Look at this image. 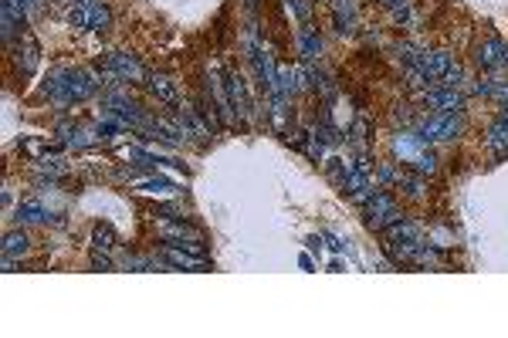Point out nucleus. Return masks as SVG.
I'll use <instances>...</instances> for the list:
<instances>
[{"label": "nucleus", "instance_id": "nucleus-4", "mask_svg": "<svg viewBox=\"0 0 508 338\" xmlns=\"http://www.w3.org/2000/svg\"><path fill=\"white\" fill-rule=\"evenodd\" d=\"M163 264H169V268L200 271V268H207V254H197V251H190V247L166 244V247H163Z\"/></svg>", "mask_w": 508, "mask_h": 338}, {"label": "nucleus", "instance_id": "nucleus-34", "mask_svg": "<svg viewBox=\"0 0 508 338\" xmlns=\"http://www.w3.org/2000/svg\"><path fill=\"white\" fill-rule=\"evenodd\" d=\"M92 268L95 271H112V261H109L105 254H95V257H92Z\"/></svg>", "mask_w": 508, "mask_h": 338}, {"label": "nucleus", "instance_id": "nucleus-29", "mask_svg": "<svg viewBox=\"0 0 508 338\" xmlns=\"http://www.w3.org/2000/svg\"><path fill=\"white\" fill-rule=\"evenodd\" d=\"M34 65H38V44L31 41V38H24V65H21V68L34 71Z\"/></svg>", "mask_w": 508, "mask_h": 338}, {"label": "nucleus", "instance_id": "nucleus-14", "mask_svg": "<svg viewBox=\"0 0 508 338\" xmlns=\"http://www.w3.org/2000/svg\"><path fill=\"white\" fill-rule=\"evenodd\" d=\"M298 55L305 58V61H315V58L322 55V38H319L312 28L298 31Z\"/></svg>", "mask_w": 508, "mask_h": 338}, {"label": "nucleus", "instance_id": "nucleus-22", "mask_svg": "<svg viewBox=\"0 0 508 338\" xmlns=\"http://www.w3.org/2000/svg\"><path fill=\"white\" fill-rule=\"evenodd\" d=\"M119 156H122V159H132V163H136V166H142V169H156V166H159V163H156V156L142 153V149H136V146L119 149Z\"/></svg>", "mask_w": 508, "mask_h": 338}, {"label": "nucleus", "instance_id": "nucleus-15", "mask_svg": "<svg viewBox=\"0 0 508 338\" xmlns=\"http://www.w3.org/2000/svg\"><path fill=\"white\" fill-rule=\"evenodd\" d=\"M48 220H51V217H48V210H44L38 200H28V203L17 207V224L34 227V224H48Z\"/></svg>", "mask_w": 508, "mask_h": 338}, {"label": "nucleus", "instance_id": "nucleus-31", "mask_svg": "<svg viewBox=\"0 0 508 338\" xmlns=\"http://www.w3.org/2000/svg\"><path fill=\"white\" fill-rule=\"evenodd\" d=\"M176 186L169 183V180H149V183H142V193H173Z\"/></svg>", "mask_w": 508, "mask_h": 338}, {"label": "nucleus", "instance_id": "nucleus-33", "mask_svg": "<svg viewBox=\"0 0 508 338\" xmlns=\"http://www.w3.org/2000/svg\"><path fill=\"white\" fill-rule=\"evenodd\" d=\"M21 146H24V153H31V156H41L44 153V142H38V139H24Z\"/></svg>", "mask_w": 508, "mask_h": 338}, {"label": "nucleus", "instance_id": "nucleus-35", "mask_svg": "<svg viewBox=\"0 0 508 338\" xmlns=\"http://www.w3.org/2000/svg\"><path fill=\"white\" fill-rule=\"evenodd\" d=\"M21 4H24L28 11H38V4H41V0H21Z\"/></svg>", "mask_w": 508, "mask_h": 338}, {"label": "nucleus", "instance_id": "nucleus-25", "mask_svg": "<svg viewBox=\"0 0 508 338\" xmlns=\"http://www.w3.org/2000/svg\"><path fill=\"white\" fill-rule=\"evenodd\" d=\"M92 244H95V251H112V247H115L112 230H109L105 224H99L95 230H92Z\"/></svg>", "mask_w": 508, "mask_h": 338}, {"label": "nucleus", "instance_id": "nucleus-36", "mask_svg": "<svg viewBox=\"0 0 508 338\" xmlns=\"http://www.w3.org/2000/svg\"><path fill=\"white\" fill-rule=\"evenodd\" d=\"M75 4H78V7H95L99 0H75Z\"/></svg>", "mask_w": 508, "mask_h": 338}, {"label": "nucleus", "instance_id": "nucleus-3", "mask_svg": "<svg viewBox=\"0 0 508 338\" xmlns=\"http://www.w3.org/2000/svg\"><path fill=\"white\" fill-rule=\"evenodd\" d=\"M423 105H427V109H434V112H461L465 95H461L457 88L440 84V88H427V92H423Z\"/></svg>", "mask_w": 508, "mask_h": 338}, {"label": "nucleus", "instance_id": "nucleus-13", "mask_svg": "<svg viewBox=\"0 0 508 338\" xmlns=\"http://www.w3.org/2000/svg\"><path fill=\"white\" fill-rule=\"evenodd\" d=\"M159 234H163L166 240H184V244H197L200 240L197 230H194V227H186L184 220H163Z\"/></svg>", "mask_w": 508, "mask_h": 338}, {"label": "nucleus", "instance_id": "nucleus-24", "mask_svg": "<svg viewBox=\"0 0 508 338\" xmlns=\"http://www.w3.org/2000/svg\"><path fill=\"white\" fill-rule=\"evenodd\" d=\"M102 28H109V7L95 4V7H88V31H102Z\"/></svg>", "mask_w": 508, "mask_h": 338}, {"label": "nucleus", "instance_id": "nucleus-21", "mask_svg": "<svg viewBox=\"0 0 508 338\" xmlns=\"http://www.w3.org/2000/svg\"><path fill=\"white\" fill-rule=\"evenodd\" d=\"M325 166H329V180H332V183H336L339 190H342V183H346V176L353 173L356 163H346V159H329Z\"/></svg>", "mask_w": 508, "mask_h": 338}, {"label": "nucleus", "instance_id": "nucleus-23", "mask_svg": "<svg viewBox=\"0 0 508 338\" xmlns=\"http://www.w3.org/2000/svg\"><path fill=\"white\" fill-rule=\"evenodd\" d=\"M312 136H315L319 142H325V146H336V142L342 139V136H339V129L332 126V122H325V119L315 129H312Z\"/></svg>", "mask_w": 508, "mask_h": 338}, {"label": "nucleus", "instance_id": "nucleus-19", "mask_svg": "<svg viewBox=\"0 0 508 338\" xmlns=\"http://www.w3.org/2000/svg\"><path fill=\"white\" fill-rule=\"evenodd\" d=\"M396 183H400V190H403L407 197H413V200L423 197V173H396Z\"/></svg>", "mask_w": 508, "mask_h": 338}, {"label": "nucleus", "instance_id": "nucleus-9", "mask_svg": "<svg viewBox=\"0 0 508 338\" xmlns=\"http://www.w3.org/2000/svg\"><path fill=\"white\" fill-rule=\"evenodd\" d=\"M224 88H227V102H231V109L238 115H248V109H251V99H248V88H244V78L240 75H227L224 78Z\"/></svg>", "mask_w": 508, "mask_h": 338}, {"label": "nucleus", "instance_id": "nucleus-28", "mask_svg": "<svg viewBox=\"0 0 508 338\" xmlns=\"http://www.w3.org/2000/svg\"><path fill=\"white\" fill-rule=\"evenodd\" d=\"M410 163H413V169H417V173H434V169H438V159H434L430 153H417Z\"/></svg>", "mask_w": 508, "mask_h": 338}, {"label": "nucleus", "instance_id": "nucleus-8", "mask_svg": "<svg viewBox=\"0 0 508 338\" xmlns=\"http://www.w3.org/2000/svg\"><path fill=\"white\" fill-rule=\"evenodd\" d=\"M481 68H508V44L505 41H485L475 51Z\"/></svg>", "mask_w": 508, "mask_h": 338}, {"label": "nucleus", "instance_id": "nucleus-11", "mask_svg": "<svg viewBox=\"0 0 508 338\" xmlns=\"http://www.w3.org/2000/svg\"><path fill=\"white\" fill-rule=\"evenodd\" d=\"M176 129L184 132V139H194V142H203V139H211V129L200 122L194 112H176Z\"/></svg>", "mask_w": 508, "mask_h": 338}, {"label": "nucleus", "instance_id": "nucleus-38", "mask_svg": "<svg viewBox=\"0 0 508 338\" xmlns=\"http://www.w3.org/2000/svg\"><path fill=\"white\" fill-rule=\"evenodd\" d=\"M248 4H254V0H248Z\"/></svg>", "mask_w": 508, "mask_h": 338}, {"label": "nucleus", "instance_id": "nucleus-17", "mask_svg": "<svg viewBox=\"0 0 508 338\" xmlns=\"http://www.w3.org/2000/svg\"><path fill=\"white\" fill-rule=\"evenodd\" d=\"M475 92L485 95V99H498L502 105H508V82H498V78H481L475 84Z\"/></svg>", "mask_w": 508, "mask_h": 338}, {"label": "nucleus", "instance_id": "nucleus-20", "mask_svg": "<svg viewBox=\"0 0 508 338\" xmlns=\"http://www.w3.org/2000/svg\"><path fill=\"white\" fill-rule=\"evenodd\" d=\"M28 234H21V230H11L7 237H4V257H24L28 254Z\"/></svg>", "mask_w": 508, "mask_h": 338}, {"label": "nucleus", "instance_id": "nucleus-10", "mask_svg": "<svg viewBox=\"0 0 508 338\" xmlns=\"http://www.w3.org/2000/svg\"><path fill=\"white\" fill-rule=\"evenodd\" d=\"M105 65L119 75V78H129V82H136V78H142V68L139 61L132 55H126V51H112V55L105 58Z\"/></svg>", "mask_w": 508, "mask_h": 338}, {"label": "nucleus", "instance_id": "nucleus-30", "mask_svg": "<svg viewBox=\"0 0 508 338\" xmlns=\"http://www.w3.org/2000/svg\"><path fill=\"white\" fill-rule=\"evenodd\" d=\"M386 7L396 21H410V0H386Z\"/></svg>", "mask_w": 508, "mask_h": 338}, {"label": "nucleus", "instance_id": "nucleus-12", "mask_svg": "<svg viewBox=\"0 0 508 338\" xmlns=\"http://www.w3.org/2000/svg\"><path fill=\"white\" fill-rule=\"evenodd\" d=\"M485 142H488V149H492L494 156H505L508 153V119H505V115H498L492 126H488V136H485Z\"/></svg>", "mask_w": 508, "mask_h": 338}, {"label": "nucleus", "instance_id": "nucleus-1", "mask_svg": "<svg viewBox=\"0 0 508 338\" xmlns=\"http://www.w3.org/2000/svg\"><path fill=\"white\" fill-rule=\"evenodd\" d=\"M465 129V119L461 112H434L420 129H417V139L427 146V142H448V139H457Z\"/></svg>", "mask_w": 508, "mask_h": 338}, {"label": "nucleus", "instance_id": "nucleus-26", "mask_svg": "<svg viewBox=\"0 0 508 338\" xmlns=\"http://www.w3.org/2000/svg\"><path fill=\"white\" fill-rule=\"evenodd\" d=\"M38 169H41L44 176H65V173H68V166H65L58 156H41V159H38Z\"/></svg>", "mask_w": 508, "mask_h": 338}, {"label": "nucleus", "instance_id": "nucleus-2", "mask_svg": "<svg viewBox=\"0 0 508 338\" xmlns=\"http://www.w3.org/2000/svg\"><path fill=\"white\" fill-rule=\"evenodd\" d=\"M363 220H366L369 230H390L393 224L403 220V213L396 210V203L390 193H373V197L363 203Z\"/></svg>", "mask_w": 508, "mask_h": 338}, {"label": "nucleus", "instance_id": "nucleus-27", "mask_svg": "<svg viewBox=\"0 0 508 338\" xmlns=\"http://www.w3.org/2000/svg\"><path fill=\"white\" fill-rule=\"evenodd\" d=\"M68 24L78 31H88V7H78V4H75L68 11Z\"/></svg>", "mask_w": 508, "mask_h": 338}, {"label": "nucleus", "instance_id": "nucleus-37", "mask_svg": "<svg viewBox=\"0 0 508 338\" xmlns=\"http://www.w3.org/2000/svg\"><path fill=\"white\" fill-rule=\"evenodd\" d=\"M502 115H505V119H508V105H502Z\"/></svg>", "mask_w": 508, "mask_h": 338}, {"label": "nucleus", "instance_id": "nucleus-5", "mask_svg": "<svg viewBox=\"0 0 508 338\" xmlns=\"http://www.w3.org/2000/svg\"><path fill=\"white\" fill-rule=\"evenodd\" d=\"M65 75V84H68V92H71V102H85V99H92L95 95V75L92 71H85V68H68V71H61Z\"/></svg>", "mask_w": 508, "mask_h": 338}, {"label": "nucleus", "instance_id": "nucleus-6", "mask_svg": "<svg viewBox=\"0 0 508 338\" xmlns=\"http://www.w3.org/2000/svg\"><path fill=\"white\" fill-rule=\"evenodd\" d=\"M454 68V61H451V55L448 51H423V58H420V65L413 71H420L427 82H440L448 71Z\"/></svg>", "mask_w": 508, "mask_h": 338}, {"label": "nucleus", "instance_id": "nucleus-16", "mask_svg": "<svg viewBox=\"0 0 508 338\" xmlns=\"http://www.w3.org/2000/svg\"><path fill=\"white\" fill-rule=\"evenodd\" d=\"M149 92H153V95H156L159 102H169V105H173V102L180 99L176 84L169 82L166 75H149Z\"/></svg>", "mask_w": 508, "mask_h": 338}, {"label": "nucleus", "instance_id": "nucleus-32", "mask_svg": "<svg viewBox=\"0 0 508 338\" xmlns=\"http://www.w3.org/2000/svg\"><path fill=\"white\" fill-rule=\"evenodd\" d=\"M285 7H288V11H292L295 17H302V21H309V14H312L305 0H285Z\"/></svg>", "mask_w": 508, "mask_h": 338}, {"label": "nucleus", "instance_id": "nucleus-7", "mask_svg": "<svg viewBox=\"0 0 508 338\" xmlns=\"http://www.w3.org/2000/svg\"><path fill=\"white\" fill-rule=\"evenodd\" d=\"M102 109H105V112H112V115H119L126 126H146V115L139 112V105H136V102H129L126 95H109Z\"/></svg>", "mask_w": 508, "mask_h": 338}, {"label": "nucleus", "instance_id": "nucleus-18", "mask_svg": "<svg viewBox=\"0 0 508 338\" xmlns=\"http://www.w3.org/2000/svg\"><path fill=\"white\" fill-rule=\"evenodd\" d=\"M386 237H390V244H407V240H420V227L410 224V220H400V224H393L390 230H386Z\"/></svg>", "mask_w": 508, "mask_h": 338}]
</instances>
